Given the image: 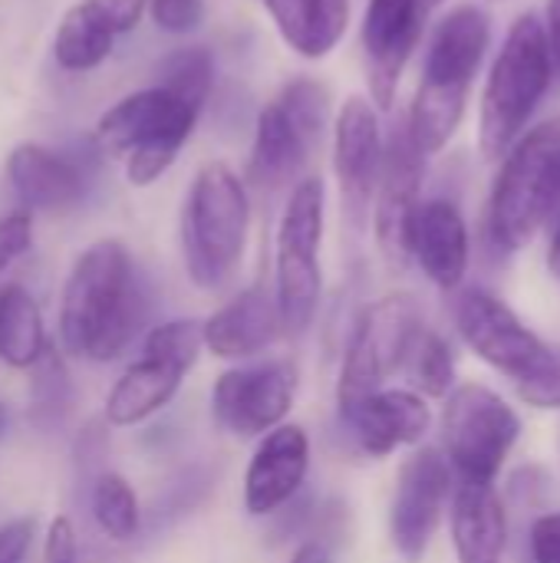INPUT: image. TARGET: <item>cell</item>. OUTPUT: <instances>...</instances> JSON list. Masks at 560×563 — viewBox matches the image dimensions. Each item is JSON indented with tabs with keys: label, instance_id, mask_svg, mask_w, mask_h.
Segmentation results:
<instances>
[{
	"label": "cell",
	"instance_id": "6da1fadb",
	"mask_svg": "<svg viewBox=\"0 0 560 563\" xmlns=\"http://www.w3.org/2000/svg\"><path fill=\"white\" fill-rule=\"evenodd\" d=\"M145 317L132 254L122 241H92L76 261L59 297V346L89 363L119 360Z\"/></svg>",
	"mask_w": 560,
	"mask_h": 563
},
{
	"label": "cell",
	"instance_id": "7a4b0ae2",
	"mask_svg": "<svg viewBox=\"0 0 560 563\" xmlns=\"http://www.w3.org/2000/svg\"><path fill=\"white\" fill-rule=\"evenodd\" d=\"M488 40L492 23L475 3H462L439 20L406 119V129L426 158L442 152L459 132L472 82L488 53Z\"/></svg>",
	"mask_w": 560,
	"mask_h": 563
},
{
	"label": "cell",
	"instance_id": "3957f363",
	"mask_svg": "<svg viewBox=\"0 0 560 563\" xmlns=\"http://www.w3.org/2000/svg\"><path fill=\"white\" fill-rule=\"evenodd\" d=\"M554 56L548 46L545 20L521 13L488 69L482 106H479V148L488 162L502 158L535 119L541 99L551 89Z\"/></svg>",
	"mask_w": 560,
	"mask_h": 563
},
{
	"label": "cell",
	"instance_id": "277c9868",
	"mask_svg": "<svg viewBox=\"0 0 560 563\" xmlns=\"http://www.w3.org/2000/svg\"><path fill=\"white\" fill-rule=\"evenodd\" d=\"M554 208H560V119H548L502 155L485 238L495 251L515 254L535 241Z\"/></svg>",
	"mask_w": 560,
	"mask_h": 563
},
{
	"label": "cell",
	"instance_id": "5b68a950",
	"mask_svg": "<svg viewBox=\"0 0 560 563\" xmlns=\"http://www.w3.org/2000/svg\"><path fill=\"white\" fill-rule=\"evenodd\" d=\"M251 228L248 185L224 162H208L191 178L182 208V257L195 287H224L244 261Z\"/></svg>",
	"mask_w": 560,
	"mask_h": 563
},
{
	"label": "cell",
	"instance_id": "8992f818",
	"mask_svg": "<svg viewBox=\"0 0 560 563\" xmlns=\"http://www.w3.org/2000/svg\"><path fill=\"white\" fill-rule=\"evenodd\" d=\"M201 109L165 86L139 89L106 109L96 122V142L106 155L125 158V178L135 188L158 181L188 145Z\"/></svg>",
	"mask_w": 560,
	"mask_h": 563
},
{
	"label": "cell",
	"instance_id": "52a82bcc",
	"mask_svg": "<svg viewBox=\"0 0 560 563\" xmlns=\"http://www.w3.org/2000/svg\"><path fill=\"white\" fill-rule=\"evenodd\" d=\"M330 122V89L310 76H297L257 112L248 181L277 191L300 178Z\"/></svg>",
	"mask_w": 560,
	"mask_h": 563
},
{
	"label": "cell",
	"instance_id": "ba28073f",
	"mask_svg": "<svg viewBox=\"0 0 560 563\" xmlns=\"http://www.w3.org/2000/svg\"><path fill=\"white\" fill-rule=\"evenodd\" d=\"M327 218V185L310 175L300 178L284 205L274 247V300L284 333H304L320 307L323 274L320 244Z\"/></svg>",
	"mask_w": 560,
	"mask_h": 563
},
{
	"label": "cell",
	"instance_id": "9c48e42d",
	"mask_svg": "<svg viewBox=\"0 0 560 563\" xmlns=\"http://www.w3.org/2000/svg\"><path fill=\"white\" fill-rule=\"evenodd\" d=\"M518 439L521 419L495 389L482 383H465L446 396L442 455L455 482L495 485Z\"/></svg>",
	"mask_w": 560,
	"mask_h": 563
},
{
	"label": "cell",
	"instance_id": "30bf717a",
	"mask_svg": "<svg viewBox=\"0 0 560 563\" xmlns=\"http://www.w3.org/2000/svg\"><path fill=\"white\" fill-rule=\"evenodd\" d=\"M422 330V307L413 294L380 297L356 317L337 379L340 416L383 389V383L406 366V356Z\"/></svg>",
	"mask_w": 560,
	"mask_h": 563
},
{
	"label": "cell",
	"instance_id": "8fae6325",
	"mask_svg": "<svg viewBox=\"0 0 560 563\" xmlns=\"http://www.w3.org/2000/svg\"><path fill=\"white\" fill-rule=\"evenodd\" d=\"M422 175L426 155L403 122L383 142V165L373 191V231L380 254L393 271H406L413 264V221L422 205Z\"/></svg>",
	"mask_w": 560,
	"mask_h": 563
},
{
	"label": "cell",
	"instance_id": "7c38bea8",
	"mask_svg": "<svg viewBox=\"0 0 560 563\" xmlns=\"http://www.w3.org/2000/svg\"><path fill=\"white\" fill-rule=\"evenodd\" d=\"M294 393L297 366L290 360L231 366L211 386V416L224 432L238 439H257L284 426Z\"/></svg>",
	"mask_w": 560,
	"mask_h": 563
},
{
	"label": "cell",
	"instance_id": "4fadbf2b",
	"mask_svg": "<svg viewBox=\"0 0 560 563\" xmlns=\"http://www.w3.org/2000/svg\"><path fill=\"white\" fill-rule=\"evenodd\" d=\"M455 475L439 449L413 452L396 475L389 505V538L406 563H422L452 498Z\"/></svg>",
	"mask_w": 560,
	"mask_h": 563
},
{
	"label": "cell",
	"instance_id": "5bb4252c",
	"mask_svg": "<svg viewBox=\"0 0 560 563\" xmlns=\"http://www.w3.org/2000/svg\"><path fill=\"white\" fill-rule=\"evenodd\" d=\"M455 327L465 346L482 363L505 373L512 383H518L548 346V340H541L531 327H525V320L505 300H498L495 294L482 287L459 294Z\"/></svg>",
	"mask_w": 560,
	"mask_h": 563
},
{
	"label": "cell",
	"instance_id": "9a60e30c",
	"mask_svg": "<svg viewBox=\"0 0 560 563\" xmlns=\"http://www.w3.org/2000/svg\"><path fill=\"white\" fill-rule=\"evenodd\" d=\"M426 0H370L363 13V66L370 102L376 109H393L403 73L419 46Z\"/></svg>",
	"mask_w": 560,
	"mask_h": 563
},
{
	"label": "cell",
	"instance_id": "2e32d148",
	"mask_svg": "<svg viewBox=\"0 0 560 563\" xmlns=\"http://www.w3.org/2000/svg\"><path fill=\"white\" fill-rule=\"evenodd\" d=\"M383 165V132L376 106L366 96H350L333 119V172L343 198V211L353 224H363L373 208V191Z\"/></svg>",
	"mask_w": 560,
	"mask_h": 563
},
{
	"label": "cell",
	"instance_id": "e0dca14e",
	"mask_svg": "<svg viewBox=\"0 0 560 563\" xmlns=\"http://www.w3.org/2000/svg\"><path fill=\"white\" fill-rule=\"evenodd\" d=\"M310 472V439L300 426H277L261 435L248 475H244V508L251 518H271L287 508Z\"/></svg>",
	"mask_w": 560,
	"mask_h": 563
},
{
	"label": "cell",
	"instance_id": "ac0fdd59",
	"mask_svg": "<svg viewBox=\"0 0 560 563\" xmlns=\"http://www.w3.org/2000/svg\"><path fill=\"white\" fill-rule=\"evenodd\" d=\"M149 0H79L73 3L53 36V56L69 73L96 69L109 59L116 36L139 26Z\"/></svg>",
	"mask_w": 560,
	"mask_h": 563
},
{
	"label": "cell",
	"instance_id": "d6986e66",
	"mask_svg": "<svg viewBox=\"0 0 560 563\" xmlns=\"http://www.w3.org/2000/svg\"><path fill=\"white\" fill-rule=\"evenodd\" d=\"M340 419L370 459H386L396 449L422 442L432 426L426 399L413 389H376Z\"/></svg>",
	"mask_w": 560,
	"mask_h": 563
},
{
	"label": "cell",
	"instance_id": "ffe728a7",
	"mask_svg": "<svg viewBox=\"0 0 560 563\" xmlns=\"http://www.w3.org/2000/svg\"><path fill=\"white\" fill-rule=\"evenodd\" d=\"M284 336V323L277 313V300L271 290L248 287L224 307H218L208 320H201L205 350L218 360H251L271 350Z\"/></svg>",
	"mask_w": 560,
	"mask_h": 563
},
{
	"label": "cell",
	"instance_id": "44dd1931",
	"mask_svg": "<svg viewBox=\"0 0 560 563\" xmlns=\"http://www.w3.org/2000/svg\"><path fill=\"white\" fill-rule=\"evenodd\" d=\"M7 178L13 195L20 198L23 211H46L63 214L76 208L86 195V178L76 162L66 155L40 145V142H20L7 158Z\"/></svg>",
	"mask_w": 560,
	"mask_h": 563
},
{
	"label": "cell",
	"instance_id": "7402d4cb",
	"mask_svg": "<svg viewBox=\"0 0 560 563\" xmlns=\"http://www.w3.org/2000/svg\"><path fill=\"white\" fill-rule=\"evenodd\" d=\"M469 224L455 201L432 198L422 201L413 221V261L422 274L442 287L455 290L469 271Z\"/></svg>",
	"mask_w": 560,
	"mask_h": 563
},
{
	"label": "cell",
	"instance_id": "603a6c76",
	"mask_svg": "<svg viewBox=\"0 0 560 563\" xmlns=\"http://www.w3.org/2000/svg\"><path fill=\"white\" fill-rule=\"evenodd\" d=\"M452 544L459 563H502L508 548V518L495 485H452Z\"/></svg>",
	"mask_w": 560,
	"mask_h": 563
},
{
	"label": "cell",
	"instance_id": "cb8c5ba5",
	"mask_svg": "<svg viewBox=\"0 0 560 563\" xmlns=\"http://www.w3.org/2000/svg\"><path fill=\"white\" fill-rule=\"evenodd\" d=\"M281 40L304 59H323L337 49L350 23V0H261Z\"/></svg>",
	"mask_w": 560,
	"mask_h": 563
},
{
	"label": "cell",
	"instance_id": "d4e9b609",
	"mask_svg": "<svg viewBox=\"0 0 560 563\" xmlns=\"http://www.w3.org/2000/svg\"><path fill=\"white\" fill-rule=\"evenodd\" d=\"M182 379H185V369H178L165 360H155V356H142L109 389L106 426L129 429V426L145 422L149 416H155L158 409H165L175 399Z\"/></svg>",
	"mask_w": 560,
	"mask_h": 563
},
{
	"label": "cell",
	"instance_id": "484cf974",
	"mask_svg": "<svg viewBox=\"0 0 560 563\" xmlns=\"http://www.w3.org/2000/svg\"><path fill=\"white\" fill-rule=\"evenodd\" d=\"M50 350L43 313L30 290L20 284L0 287V363L13 369H33Z\"/></svg>",
	"mask_w": 560,
	"mask_h": 563
},
{
	"label": "cell",
	"instance_id": "4316f807",
	"mask_svg": "<svg viewBox=\"0 0 560 563\" xmlns=\"http://www.w3.org/2000/svg\"><path fill=\"white\" fill-rule=\"evenodd\" d=\"M89 511L96 528L116 541V544H129L135 541L139 528H142V511H139V498L132 492V485L119 475V472H99L92 478V492H89Z\"/></svg>",
	"mask_w": 560,
	"mask_h": 563
},
{
	"label": "cell",
	"instance_id": "83f0119b",
	"mask_svg": "<svg viewBox=\"0 0 560 563\" xmlns=\"http://www.w3.org/2000/svg\"><path fill=\"white\" fill-rule=\"evenodd\" d=\"M403 369L416 386L413 393H419L422 399H446L455 389V356L449 343L432 330H422L416 336Z\"/></svg>",
	"mask_w": 560,
	"mask_h": 563
},
{
	"label": "cell",
	"instance_id": "f1b7e54d",
	"mask_svg": "<svg viewBox=\"0 0 560 563\" xmlns=\"http://www.w3.org/2000/svg\"><path fill=\"white\" fill-rule=\"evenodd\" d=\"M30 373H33V379H30V416H33V422H40V426L63 422V416L69 412V402H73V386H69V373H66L63 356L50 346Z\"/></svg>",
	"mask_w": 560,
	"mask_h": 563
},
{
	"label": "cell",
	"instance_id": "f546056e",
	"mask_svg": "<svg viewBox=\"0 0 560 563\" xmlns=\"http://www.w3.org/2000/svg\"><path fill=\"white\" fill-rule=\"evenodd\" d=\"M165 89H172L175 96L195 102L198 109H205L211 86H215V59L205 46H188L172 53L162 63V82Z\"/></svg>",
	"mask_w": 560,
	"mask_h": 563
},
{
	"label": "cell",
	"instance_id": "4dcf8cb0",
	"mask_svg": "<svg viewBox=\"0 0 560 563\" xmlns=\"http://www.w3.org/2000/svg\"><path fill=\"white\" fill-rule=\"evenodd\" d=\"M201 350H205L201 320H168L162 327H152L142 340V356L165 360L185 373L198 363Z\"/></svg>",
	"mask_w": 560,
	"mask_h": 563
},
{
	"label": "cell",
	"instance_id": "1f68e13d",
	"mask_svg": "<svg viewBox=\"0 0 560 563\" xmlns=\"http://www.w3.org/2000/svg\"><path fill=\"white\" fill-rule=\"evenodd\" d=\"M518 399L528 402L531 409H560V346L548 343L538 363L515 383Z\"/></svg>",
	"mask_w": 560,
	"mask_h": 563
},
{
	"label": "cell",
	"instance_id": "d6a6232c",
	"mask_svg": "<svg viewBox=\"0 0 560 563\" xmlns=\"http://www.w3.org/2000/svg\"><path fill=\"white\" fill-rule=\"evenodd\" d=\"M145 10L165 33H191L205 20V0H149Z\"/></svg>",
	"mask_w": 560,
	"mask_h": 563
},
{
	"label": "cell",
	"instance_id": "836d02e7",
	"mask_svg": "<svg viewBox=\"0 0 560 563\" xmlns=\"http://www.w3.org/2000/svg\"><path fill=\"white\" fill-rule=\"evenodd\" d=\"M33 244V214L30 211H10L0 218V274L10 271Z\"/></svg>",
	"mask_w": 560,
	"mask_h": 563
},
{
	"label": "cell",
	"instance_id": "e575fe53",
	"mask_svg": "<svg viewBox=\"0 0 560 563\" xmlns=\"http://www.w3.org/2000/svg\"><path fill=\"white\" fill-rule=\"evenodd\" d=\"M43 563H79V538L66 515L53 518L43 541Z\"/></svg>",
	"mask_w": 560,
	"mask_h": 563
},
{
	"label": "cell",
	"instance_id": "d590c367",
	"mask_svg": "<svg viewBox=\"0 0 560 563\" xmlns=\"http://www.w3.org/2000/svg\"><path fill=\"white\" fill-rule=\"evenodd\" d=\"M36 521L33 518H13L0 528V563H23L33 544Z\"/></svg>",
	"mask_w": 560,
	"mask_h": 563
},
{
	"label": "cell",
	"instance_id": "8d00e7d4",
	"mask_svg": "<svg viewBox=\"0 0 560 563\" xmlns=\"http://www.w3.org/2000/svg\"><path fill=\"white\" fill-rule=\"evenodd\" d=\"M531 561L560 563V515H545L531 528Z\"/></svg>",
	"mask_w": 560,
	"mask_h": 563
},
{
	"label": "cell",
	"instance_id": "74e56055",
	"mask_svg": "<svg viewBox=\"0 0 560 563\" xmlns=\"http://www.w3.org/2000/svg\"><path fill=\"white\" fill-rule=\"evenodd\" d=\"M548 46L554 56V69H560V0H548V20H545Z\"/></svg>",
	"mask_w": 560,
	"mask_h": 563
},
{
	"label": "cell",
	"instance_id": "f35d334b",
	"mask_svg": "<svg viewBox=\"0 0 560 563\" xmlns=\"http://www.w3.org/2000/svg\"><path fill=\"white\" fill-rule=\"evenodd\" d=\"M290 563H330V548L323 541H304Z\"/></svg>",
	"mask_w": 560,
	"mask_h": 563
},
{
	"label": "cell",
	"instance_id": "ab89813d",
	"mask_svg": "<svg viewBox=\"0 0 560 563\" xmlns=\"http://www.w3.org/2000/svg\"><path fill=\"white\" fill-rule=\"evenodd\" d=\"M548 267H551V274L560 280V221H558V231H554V238H551V251H548Z\"/></svg>",
	"mask_w": 560,
	"mask_h": 563
},
{
	"label": "cell",
	"instance_id": "60d3db41",
	"mask_svg": "<svg viewBox=\"0 0 560 563\" xmlns=\"http://www.w3.org/2000/svg\"><path fill=\"white\" fill-rule=\"evenodd\" d=\"M7 435V409L0 406V439Z\"/></svg>",
	"mask_w": 560,
	"mask_h": 563
},
{
	"label": "cell",
	"instance_id": "b9f144b4",
	"mask_svg": "<svg viewBox=\"0 0 560 563\" xmlns=\"http://www.w3.org/2000/svg\"><path fill=\"white\" fill-rule=\"evenodd\" d=\"M439 3H442V0H426V7H429V10H432V7H439Z\"/></svg>",
	"mask_w": 560,
	"mask_h": 563
}]
</instances>
